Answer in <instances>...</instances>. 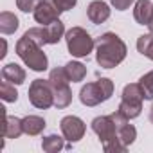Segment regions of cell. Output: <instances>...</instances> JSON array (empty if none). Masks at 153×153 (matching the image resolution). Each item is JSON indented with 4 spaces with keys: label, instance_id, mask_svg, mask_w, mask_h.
Returning a JSON list of instances; mask_svg holds the SVG:
<instances>
[{
    "label": "cell",
    "instance_id": "obj_12",
    "mask_svg": "<svg viewBox=\"0 0 153 153\" xmlns=\"http://www.w3.org/2000/svg\"><path fill=\"white\" fill-rule=\"evenodd\" d=\"M87 16L92 24L99 25L103 22H106L110 18V7L106 2H103V0H94V2L88 4L87 7Z\"/></svg>",
    "mask_w": 153,
    "mask_h": 153
},
{
    "label": "cell",
    "instance_id": "obj_11",
    "mask_svg": "<svg viewBox=\"0 0 153 153\" xmlns=\"http://www.w3.org/2000/svg\"><path fill=\"white\" fill-rule=\"evenodd\" d=\"M59 128H61L63 137H65L70 144L81 140L83 135H85V130H87L85 123H83L79 117H76V115H67V117H63L61 123H59Z\"/></svg>",
    "mask_w": 153,
    "mask_h": 153
},
{
    "label": "cell",
    "instance_id": "obj_16",
    "mask_svg": "<svg viewBox=\"0 0 153 153\" xmlns=\"http://www.w3.org/2000/svg\"><path fill=\"white\" fill-rule=\"evenodd\" d=\"M22 124H24V133L31 135V137L40 135L45 130V126H47L45 119L40 117V115H27V117L22 119Z\"/></svg>",
    "mask_w": 153,
    "mask_h": 153
},
{
    "label": "cell",
    "instance_id": "obj_27",
    "mask_svg": "<svg viewBox=\"0 0 153 153\" xmlns=\"http://www.w3.org/2000/svg\"><path fill=\"white\" fill-rule=\"evenodd\" d=\"M6 54H7V43H6V40H2V52H0V58H6Z\"/></svg>",
    "mask_w": 153,
    "mask_h": 153
},
{
    "label": "cell",
    "instance_id": "obj_7",
    "mask_svg": "<svg viewBox=\"0 0 153 153\" xmlns=\"http://www.w3.org/2000/svg\"><path fill=\"white\" fill-rule=\"evenodd\" d=\"M24 36L31 38L33 42H36L38 45H54L58 43L63 36H65V25L63 22L58 18L54 22H51L49 25H40V27H31L24 33Z\"/></svg>",
    "mask_w": 153,
    "mask_h": 153
},
{
    "label": "cell",
    "instance_id": "obj_22",
    "mask_svg": "<svg viewBox=\"0 0 153 153\" xmlns=\"http://www.w3.org/2000/svg\"><path fill=\"white\" fill-rule=\"evenodd\" d=\"M0 97H2L6 103H16L18 99V92L15 88V85L7 79H4L2 83H0Z\"/></svg>",
    "mask_w": 153,
    "mask_h": 153
},
{
    "label": "cell",
    "instance_id": "obj_8",
    "mask_svg": "<svg viewBox=\"0 0 153 153\" xmlns=\"http://www.w3.org/2000/svg\"><path fill=\"white\" fill-rule=\"evenodd\" d=\"M142 101H144V92H142L140 85L139 83H130L123 88L119 110L128 119H135L142 112Z\"/></svg>",
    "mask_w": 153,
    "mask_h": 153
},
{
    "label": "cell",
    "instance_id": "obj_14",
    "mask_svg": "<svg viewBox=\"0 0 153 153\" xmlns=\"http://www.w3.org/2000/svg\"><path fill=\"white\" fill-rule=\"evenodd\" d=\"M153 11V2L151 0H137L133 6V18L139 25H148Z\"/></svg>",
    "mask_w": 153,
    "mask_h": 153
},
{
    "label": "cell",
    "instance_id": "obj_24",
    "mask_svg": "<svg viewBox=\"0 0 153 153\" xmlns=\"http://www.w3.org/2000/svg\"><path fill=\"white\" fill-rule=\"evenodd\" d=\"M42 0H16V7L22 13H34V9L40 6Z\"/></svg>",
    "mask_w": 153,
    "mask_h": 153
},
{
    "label": "cell",
    "instance_id": "obj_28",
    "mask_svg": "<svg viewBox=\"0 0 153 153\" xmlns=\"http://www.w3.org/2000/svg\"><path fill=\"white\" fill-rule=\"evenodd\" d=\"M148 27H149V31L153 33V11H151V18H149V22H148Z\"/></svg>",
    "mask_w": 153,
    "mask_h": 153
},
{
    "label": "cell",
    "instance_id": "obj_15",
    "mask_svg": "<svg viewBox=\"0 0 153 153\" xmlns=\"http://www.w3.org/2000/svg\"><path fill=\"white\" fill-rule=\"evenodd\" d=\"M2 78L11 81L13 85H22L25 81V70L18 63H7L2 67Z\"/></svg>",
    "mask_w": 153,
    "mask_h": 153
},
{
    "label": "cell",
    "instance_id": "obj_23",
    "mask_svg": "<svg viewBox=\"0 0 153 153\" xmlns=\"http://www.w3.org/2000/svg\"><path fill=\"white\" fill-rule=\"evenodd\" d=\"M139 85L144 92V99L153 101V70H149L148 74H144L142 78L139 79Z\"/></svg>",
    "mask_w": 153,
    "mask_h": 153
},
{
    "label": "cell",
    "instance_id": "obj_21",
    "mask_svg": "<svg viewBox=\"0 0 153 153\" xmlns=\"http://www.w3.org/2000/svg\"><path fill=\"white\" fill-rule=\"evenodd\" d=\"M137 51L153 61V33H148L137 38Z\"/></svg>",
    "mask_w": 153,
    "mask_h": 153
},
{
    "label": "cell",
    "instance_id": "obj_20",
    "mask_svg": "<svg viewBox=\"0 0 153 153\" xmlns=\"http://www.w3.org/2000/svg\"><path fill=\"white\" fill-rule=\"evenodd\" d=\"M117 137H119V140L128 148V146H131V144L135 142V139H137V130H135L133 124L126 123V124H123V126L117 128Z\"/></svg>",
    "mask_w": 153,
    "mask_h": 153
},
{
    "label": "cell",
    "instance_id": "obj_26",
    "mask_svg": "<svg viewBox=\"0 0 153 153\" xmlns=\"http://www.w3.org/2000/svg\"><path fill=\"white\" fill-rule=\"evenodd\" d=\"M58 4L61 6L63 11H68V9H72L76 4H78V0H58Z\"/></svg>",
    "mask_w": 153,
    "mask_h": 153
},
{
    "label": "cell",
    "instance_id": "obj_3",
    "mask_svg": "<svg viewBox=\"0 0 153 153\" xmlns=\"http://www.w3.org/2000/svg\"><path fill=\"white\" fill-rule=\"evenodd\" d=\"M16 54L18 58L34 72H43L47 70L49 67V59H47V54L43 52L42 45H38L36 42H33L31 38L27 36H22L18 42H16Z\"/></svg>",
    "mask_w": 153,
    "mask_h": 153
},
{
    "label": "cell",
    "instance_id": "obj_5",
    "mask_svg": "<svg viewBox=\"0 0 153 153\" xmlns=\"http://www.w3.org/2000/svg\"><path fill=\"white\" fill-rule=\"evenodd\" d=\"M65 42H67L68 52L74 58H87L96 49L94 38L83 27H72V29H68L65 33Z\"/></svg>",
    "mask_w": 153,
    "mask_h": 153
},
{
    "label": "cell",
    "instance_id": "obj_2",
    "mask_svg": "<svg viewBox=\"0 0 153 153\" xmlns=\"http://www.w3.org/2000/svg\"><path fill=\"white\" fill-rule=\"evenodd\" d=\"M92 131L99 137V142L106 153H124L126 146L117 137V126L112 115H99L92 121Z\"/></svg>",
    "mask_w": 153,
    "mask_h": 153
},
{
    "label": "cell",
    "instance_id": "obj_9",
    "mask_svg": "<svg viewBox=\"0 0 153 153\" xmlns=\"http://www.w3.org/2000/svg\"><path fill=\"white\" fill-rule=\"evenodd\" d=\"M27 96H29L31 105L40 110H47L54 106V92H52L49 79H34L29 87Z\"/></svg>",
    "mask_w": 153,
    "mask_h": 153
},
{
    "label": "cell",
    "instance_id": "obj_1",
    "mask_svg": "<svg viewBox=\"0 0 153 153\" xmlns=\"http://www.w3.org/2000/svg\"><path fill=\"white\" fill-rule=\"evenodd\" d=\"M126 43L115 33H105L96 40V61L101 68H114L126 58Z\"/></svg>",
    "mask_w": 153,
    "mask_h": 153
},
{
    "label": "cell",
    "instance_id": "obj_10",
    "mask_svg": "<svg viewBox=\"0 0 153 153\" xmlns=\"http://www.w3.org/2000/svg\"><path fill=\"white\" fill-rule=\"evenodd\" d=\"M61 13H63V9H61V6L58 4V0H42L40 6L34 9L33 15H34L36 24H40V25H49L51 22L58 20Z\"/></svg>",
    "mask_w": 153,
    "mask_h": 153
},
{
    "label": "cell",
    "instance_id": "obj_18",
    "mask_svg": "<svg viewBox=\"0 0 153 153\" xmlns=\"http://www.w3.org/2000/svg\"><path fill=\"white\" fill-rule=\"evenodd\" d=\"M18 27H20V20L15 13H11V11L0 13V33L2 34H13Z\"/></svg>",
    "mask_w": 153,
    "mask_h": 153
},
{
    "label": "cell",
    "instance_id": "obj_6",
    "mask_svg": "<svg viewBox=\"0 0 153 153\" xmlns=\"http://www.w3.org/2000/svg\"><path fill=\"white\" fill-rule=\"evenodd\" d=\"M49 81H51V87H52V92H54V106L63 110L67 108L70 103H72V90L68 87V78L65 74V68L63 67H56L51 70L49 74Z\"/></svg>",
    "mask_w": 153,
    "mask_h": 153
},
{
    "label": "cell",
    "instance_id": "obj_13",
    "mask_svg": "<svg viewBox=\"0 0 153 153\" xmlns=\"http://www.w3.org/2000/svg\"><path fill=\"white\" fill-rule=\"evenodd\" d=\"M22 133H24L22 119H18L15 115H4V126H2L4 139H18Z\"/></svg>",
    "mask_w": 153,
    "mask_h": 153
},
{
    "label": "cell",
    "instance_id": "obj_29",
    "mask_svg": "<svg viewBox=\"0 0 153 153\" xmlns=\"http://www.w3.org/2000/svg\"><path fill=\"white\" fill-rule=\"evenodd\" d=\"M149 121H151V124H153V105H151V108H149Z\"/></svg>",
    "mask_w": 153,
    "mask_h": 153
},
{
    "label": "cell",
    "instance_id": "obj_17",
    "mask_svg": "<svg viewBox=\"0 0 153 153\" xmlns=\"http://www.w3.org/2000/svg\"><path fill=\"white\" fill-rule=\"evenodd\" d=\"M63 68H65V74H67L68 81H72V83L83 81L85 76H87V67L81 61H68Z\"/></svg>",
    "mask_w": 153,
    "mask_h": 153
},
{
    "label": "cell",
    "instance_id": "obj_19",
    "mask_svg": "<svg viewBox=\"0 0 153 153\" xmlns=\"http://www.w3.org/2000/svg\"><path fill=\"white\" fill-rule=\"evenodd\" d=\"M63 140H65V137H59L56 133H51V135H47V137L42 139V149L45 153H58V151H61L65 148V142Z\"/></svg>",
    "mask_w": 153,
    "mask_h": 153
},
{
    "label": "cell",
    "instance_id": "obj_25",
    "mask_svg": "<svg viewBox=\"0 0 153 153\" xmlns=\"http://www.w3.org/2000/svg\"><path fill=\"white\" fill-rule=\"evenodd\" d=\"M135 0H110V4L117 9V11H126Z\"/></svg>",
    "mask_w": 153,
    "mask_h": 153
},
{
    "label": "cell",
    "instance_id": "obj_4",
    "mask_svg": "<svg viewBox=\"0 0 153 153\" xmlns=\"http://www.w3.org/2000/svg\"><path fill=\"white\" fill-rule=\"evenodd\" d=\"M114 94V81L110 78H99L94 83H87L79 90V101L85 106H97L108 101Z\"/></svg>",
    "mask_w": 153,
    "mask_h": 153
}]
</instances>
